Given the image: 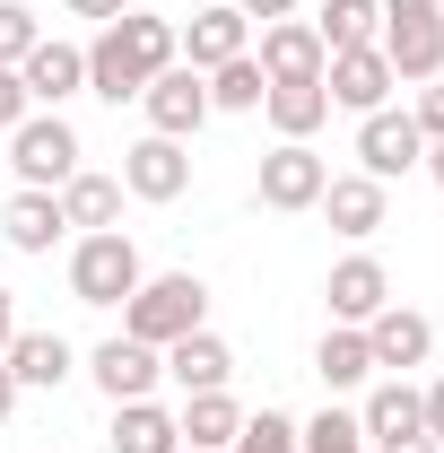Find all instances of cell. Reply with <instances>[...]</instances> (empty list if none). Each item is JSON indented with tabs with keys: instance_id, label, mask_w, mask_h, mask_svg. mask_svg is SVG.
Wrapping results in <instances>:
<instances>
[{
	"instance_id": "obj_37",
	"label": "cell",
	"mask_w": 444,
	"mask_h": 453,
	"mask_svg": "<svg viewBox=\"0 0 444 453\" xmlns=\"http://www.w3.org/2000/svg\"><path fill=\"white\" fill-rule=\"evenodd\" d=\"M9 340H18V296L0 288V349H9Z\"/></svg>"
},
{
	"instance_id": "obj_23",
	"label": "cell",
	"mask_w": 444,
	"mask_h": 453,
	"mask_svg": "<svg viewBox=\"0 0 444 453\" xmlns=\"http://www.w3.org/2000/svg\"><path fill=\"white\" fill-rule=\"evenodd\" d=\"M113 453H183V427L157 401H113Z\"/></svg>"
},
{
	"instance_id": "obj_25",
	"label": "cell",
	"mask_w": 444,
	"mask_h": 453,
	"mask_svg": "<svg viewBox=\"0 0 444 453\" xmlns=\"http://www.w3.org/2000/svg\"><path fill=\"white\" fill-rule=\"evenodd\" d=\"M61 219L79 226V235H105V226L122 219V183H113V174H70V183H61Z\"/></svg>"
},
{
	"instance_id": "obj_30",
	"label": "cell",
	"mask_w": 444,
	"mask_h": 453,
	"mask_svg": "<svg viewBox=\"0 0 444 453\" xmlns=\"http://www.w3.org/2000/svg\"><path fill=\"white\" fill-rule=\"evenodd\" d=\"M226 453H296V418H287V410H262V418L235 427V445H226Z\"/></svg>"
},
{
	"instance_id": "obj_38",
	"label": "cell",
	"mask_w": 444,
	"mask_h": 453,
	"mask_svg": "<svg viewBox=\"0 0 444 453\" xmlns=\"http://www.w3.org/2000/svg\"><path fill=\"white\" fill-rule=\"evenodd\" d=\"M375 453H444V445H427V436H401V445H375Z\"/></svg>"
},
{
	"instance_id": "obj_14",
	"label": "cell",
	"mask_w": 444,
	"mask_h": 453,
	"mask_svg": "<svg viewBox=\"0 0 444 453\" xmlns=\"http://www.w3.org/2000/svg\"><path fill=\"white\" fill-rule=\"evenodd\" d=\"M323 296H332V323H375V314L392 305V280H384L375 253H348L332 280H323Z\"/></svg>"
},
{
	"instance_id": "obj_19",
	"label": "cell",
	"mask_w": 444,
	"mask_h": 453,
	"mask_svg": "<svg viewBox=\"0 0 444 453\" xmlns=\"http://www.w3.org/2000/svg\"><path fill=\"white\" fill-rule=\"evenodd\" d=\"M279 140H314L323 122H332V88L323 79H271V96H262Z\"/></svg>"
},
{
	"instance_id": "obj_33",
	"label": "cell",
	"mask_w": 444,
	"mask_h": 453,
	"mask_svg": "<svg viewBox=\"0 0 444 453\" xmlns=\"http://www.w3.org/2000/svg\"><path fill=\"white\" fill-rule=\"evenodd\" d=\"M410 122H418L427 140H444V79H427V88H418V113H410Z\"/></svg>"
},
{
	"instance_id": "obj_28",
	"label": "cell",
	"mask_w": 444,
	"mask_h": 453,
	"mask_svg": "<svg viewBox=\"0 0 444 453\" xmlns=\"http://www.w3.org/2000/svg\"><path fill=\"white\" fill-rule=\"evenodd\" d=\"M201 79H210V113H253L262 96H271V79H262V61H253V53L218 61V70H201Z\"/></svg>"
},
{
	"instance_id": "obj_16",
	"label": "cell",
	"mask_w": 444,
	"mask_h": 453,
	"mask_svg": "<svg viewBox=\"0 0 444 453\" xmlns=\"http://www.w3.org/2000/svg\"><path fill=\"white\" fill-rule=\"evenodd\" d=\"M0 366L18 375V393H53V384H70L79 357H70V340H61V332H18L9 349H0Z\"/></svg>"
},
{
	"instance_id": "obj_10",
	"label": "cell",
	"mask_w": 444,
	"mask_h": 453,
	"mask_svg": "<svg viewBox=\"0 0 444 453\" xmlns=\"http://www.w3.org/2000/svg\"><path fill=\"white\" fill-rule=\"evenodd\" d=\"M366 349H375V375H410V366H427V349H436V323L427 314H410V305H384L375 323H357Z\"/></svg>"
},
{
	"instance_id": "obj_8",
	"label": "cell",
	"mask_w": 444,
	"mask_h": 453,
	"mask_svg": "<svg viewBox=\"0 0 444 453\" xmlns=\"http://www.w3.org/2000/svg\"><path fill=\"white\" fill-rule=\"evenodd\" d=\"M323 183H332V166H323L305 140H279L271 157H262V210H314Z\"/></svg>"
},
{
	"instance_id": "obj_36",
	"label": "cell",
	"mask_w": 444,
	"mask_h": 453,
	"mask_svg": "<svg viewBox=\"0 0 444 453\" xmlns=\"http://www.w3.org/2000/svg\"><path fill=\"white\" fill-rule=\"evenodd\" d=\"M235 9H244V18H262V27H271V18H296V0H235Z\"/></svg>"
},
{
	"instance_id": "obj_27",
	"label": "cell",
	"mask_w": 444,
	"mask_h": 453,
	"mask_svg": "<svg viewBox=\"0 0 444 453\" xmlns=\"http://www.w3.org/2000/svg\"><path fill=\"white\" fill-rule=\"evenodd\" d=\"M314 35H323V53H357V44H375V35H384V0H323Z\"/></svg>"
},
{
	"instance_id": "obj_29",
	"label": "cell",
	"mask_w": 444,
	"mask_h": 453,
	"mask_svg": "<svg viewBox=\"0 0 444 453\" xmlns=\"http://www.w3.org/2000/svg\"><path fill=\"white\" fill-rule=\"evenodd\" d=\"M296 453H366V427L348 410H323L314 427H296Z\"/></svg>"
},
{
	"instance_id": "obj_4",
	"label": "cell",
	"mask_w": 444,
	"mask_h": 453,
	"mask_svg": "<svg viewBox=\"0 0 444 453\" xmlns=\"http://www.w3.org/2000/svg\"><path fill=\"white\" fill-rule=\"evenodd\" d=\"M9 166L27 192H61L70 174H79V131L61 122V113H27L18 131H9Z\"/></svg>"
},
{
	"instance_id": "obj_12",
	"label": "cell",
	"mask_w": 444,
	"mask_h": 453,
	"mask_svg": "<svg viewBox=\"0 0 444 453\" xmlns=\"http://www.w3.org/2000/svg\"><path fill=\"white\" fill-rule=\"evenodd\" d=\"M183 35V61L192 70H218V61H235V53H253L244 35H253V18L235 9V0H218V9H192V27H174Z\"/></svg>"
},
{
	"instance_id": "obj_5",
	"label": "cell",
	"mask_w": 444,
	"mask_h": 453,
	"mask_svg": "<svg viewBox=\"0 0 444 453\" xmlns=\"http://www.w3.org/2000/svg\"><path fill=\"white\" fill-rule=\"evenodd\" d=\"M140 113H149L157 140H192V131L210 122V79H201L192 61H174V70H157V79L140 88Z\"/></svg>"
},
{
	"instance_id": "obj_35",
	"label": "cell",
	"mask_w": 444,
	"mask_h": 453,
	"mask_svg": "<svg viewBox=\"0 0 444 453\" xmlns=\"http://www.w3.org/2000/svg\"><path fill=\"white\" fill-rule=\"evenodd\" d=\"M61 9H70V18H105V27H113V18H122L131 0H61Z\"/></svg>"
},
{
	"instance_id": "obj_31",
	"label": "cell",
	"mask_w": 444,
	"mask_h": 453,
	"mask_svg": "<svg viewBox=\"0 0 444 453\" xmlns=\"http://www.w3.org/2000/svg\"><path fill=\"white\" fill-rule=\"evenodd\" d=\"M44 44V27H35V9L27 0H0V70H18V61Z\"/></svg>"
},
{
	"instance_id": "obj_11",
	"label": "cell",
	"mask_w": 444,
	"mask_h": 453,
	"mask_svg": "<svg viewBox=\"0 0 444 453\" xmlns=\"http://www.w3.org/2000/svg\"><path fill=\"white\" fill-rule=\"evenodd\" d=\"M323 88H332V105H348V113H384V96L401 88V79H392V61L375 53V44H357V53L323 61Z\"/></svg>"
},
{
	"instance_id": "obj_6",
	"label": "cell",
	"mask_w": 444,
	"mask_h": 453,
	"mask_svg": "<svg viewBox=\"0 0 444 453\" xmlns=\"http://www.w3.org/2000/svg\"><path fill=\"white\" fill-rule=\"evenodd\" d=\"M418 157H427V131H418L410 113H392V105H384V113H357V166L375 174V183L410 174Z\"/></svg>"
},
{
	"instance_id": "obj_32",
	"label": "cell",
	"mask_w": 444,
	"mask_h": 453,
	"mask_svg": "<svg viewBox=\"0 0 444 453\" xmlns=\"http://www.w3.org/2000/svg\"><path fill=\"white\" fill-rule=\"evenodd\" d=\"M27 113H35V96H27V79H18V70H0V131H18Z\"/></svg>"
},
{
	"instance_id": "obj_34",
	"label": "cell",
	"mask_w": 444,
	"mask_h": 453,
	"mask_svg": "<svg viewBox=\"0 0 444 453\" xmlns=\"http://www.w3.org/2000/svg\"><path fill=\"white\" fill-rule=\"evenodd\" d=\"M418 436H427V445H444V384H427V393H418Z\"/></svg>"
},
{
	"instance_id": "obj_21",
	"label": "cell",
	"mask_w": 444,
	"mask_h": 453,
	"mask_svg": "<svg viewBox=\"0 0 444 453\" xmlns=\"http://www.w3.org/2000/svg\"><path fill=\"white\" fill-rule=\"evenodd\" d=\"M357 427H366V445H401V436H418V384L410 375H384L366 410H357Z\"/></svg>"
},
{
	"instance_id": "obj_26",
	"label": "cell",
	"mask_w": 444,
	"mask_h": 453,
	"mask_svg": "<svg viewBox=\"0 0 444 453\" xmlns=\"http://www.w3.org/2000/svg\"><path fill=\"white\" fill-rule=\"evenodd\" d=\"M140 88H149V70H140V61L122 53V35H96V44H88V96H105V105H122V96H140Z\"/></svg>"
},
{
	"instance_id": "obj_39",
	"label": "cell",
	"mask_w": 444,
	"mask_h": 453,
	"mask_svg": "<svg viewBox=\"0 0 444 453\" xmlns=\"http://www.w3.org/2000/svg\"><path fill=\"white\" fill-rule=\"evenodd\" d=\"M9 410H18V375L0 366V418H9Z\"/></svg>"
},
{
	"instance_id": "obj_3",
	"label": "cell",
	"mask_w": 444,
	"mask_h": 453,
	"mask_svg": "<svg viewBox=\"0 0 444 453\" xmlns=\"http://www.w3.org/2000/svg\"><path fill=\"white\" fill-rule=\"evenodd\" d=\"M140 280H149V271H140V244H131L122 226L79 235V253H70V296H79V305H122Z\"/></svg>"
},
{
	"instance_id": "obj_7",
	"label": "cell",
	"mask_w": 444,
	"mask_h": 453,
	"mask_svg": "<svg viewBox=\"0 0 444 453\" xmlns=\"http://www.w3.org/2000/svg\"><path fill=\"white\" fill-rule=\"evenodd\" d=\"M122 192L131 201H183L192 192V157H183V140H140V149H122Z\"/></svg>"
},
{
	"instance_id": "obj_24",
	"label": "cell",
	"mask_w": 444,
	"mask_h": 453,
	"mask_svg": "<svg viewBox=\"0 0 444 453\" xmlns=\"http://www.w3.org/2000/svg\"><path fill=\"white\" fill-rule=\"evenodd\" d=\"M183 445L192 453H226L235 445V427H244V410H235V393H183Z\"/></svg>"
},
{
	"instance_id": "obj_17",
	"label": "cell",
	"mask_w": 444,
	"mask_h": 453,
	"mask_svg": "<svg viewBox=\"0 0 444 453\" xmlns=\"http://www.w3.org/2000/svg\"><path fill=\"white\" fill-rule=\"evenodd\" d=\"M314 210L332 219V235H357V244H366V235L384 226V183H375V174H332Z\"/></svg>"
},
{
	"instance_id": "obj_15",
	"label": "cell",
	"mask_w": 444,
	"mask_h": 453,
	"mask_svg": "<svg viewBox=\"0 0 444 453\" xmlns=\"http://www.w3.org/2000/svg\"><path fill=\"white\" fill-rule=\"evenodd\" d=\"M18 79H27V96H35V113H44V105L61 113V96H79V88H88V53H79V44H53V35H44L35 53L18 61Z\"/></svg>"
},
{
	"instance_id": "obj_18",
	"label": "cell",
	"mask_w": 444,
	"mask_h": 453,
	"mask_svg": "<svg viewBox=\"0 0 444 453\" xmlns=\"http://www.w3.org/2000/svg\"><path fill=\"white\" fill-rule=\"evenodd\" d=\"M166 375L183 384V393H226V375H235V349H226V340L201 323V332H183V340L166 349Z\"/></svg>"
},
{
	"instance_id": "obj_22",
	"label": "cell",
	"mask_w": 444,
	"mask_h": 453,
	"mask_svg": "<svg viewBox=\"0 0 444 453\" xmlns=\"http://www.w3.org/2000/svg\"><path fill=\"white\" fill-rule=\"evenodd\" d=\"M314 375H323L332 393L375 384V349H366V332H357V323H332V332H323V349H314Z\"/></svg>"
},
{
	"instance_id": "obj_1",
	"label": "cell",
	"mask_w": 444,
	"mask_h": 453,
	"mask_svg": "<svg viewBox=\"0 0 444 453\" xmlns=\"http://www.w3.org/2000/svg\"><path fill=\"white\" fill-rule=\"evenodd\" d=\"M210 314V288L192 271H166V280H140L122 296V340H149V349H174L183 332H201Z\"/></svg>"
},
{
	"instance_id": "obj_13",
	"label": "cell",
	"mask_w": 444,
	"mask_h": 453,
	"mask_svg": "<svg viewBox=\"0 0 444 453\" xmlns=\"http://www.w3.org/2000/svg\"><path fill=\"white\" fill-rule=\"evenodd\" d=\"M262 79H323V35H314V18H271V27H262Z\"/></svg>"
},
{
	"instance_id": "obj_40",
	"label": "cell",
	"mask_w": 444,
	"mask_h": 453,
	"mask_svg": "<svg viewBox=\"0 0 444 453\" xmlns=\"http://www.w3.org/2000/svg\"><path fill=\"white\" fill-rule=\"evenodd\" d=\"M183 453H192V445H183Z\"/></svg>"
},
{
	"instance_id": "obj_9",
	"label": "cell",
	"mask_w": 444,
	"mask_h": 453,
	"mask_svg": "<svg viewBox=\"0 0 444 453\" xmlns=\"http://www.w3.org/2000/svg\"><path fill=\"white\" fill-rule=\"evenodd\" d=\"M88 375H96L105 401H149L157 375H166V349H149V340H105V349L88 357Z\"/></svg>"
},
{
	"instance_id": "obj_2",
	"label": "cell",
	"mask_w": 444,
	"mask_h": 453,
	"mask_svg": "<svg viewBox=\"0 0 444 453\" xmlns=\"http://www.w3.org/2000/svg\"><path fill=\"white\" fill-rule=\"evenodd\" d=\"M375 53L392 61V79H444V0H384Z\"/></svg>"
},
{
	"instance_id": "obj_20",
	"label": "cell",
	"mask_w": 444,
	"mask_h": 453,
	"mask_svg": "<svg viewBox=\"0 0 444 453\" xmlns=\"http://www.w3.org/2000/svg\"><path fill=\"white\" fill-rule=\"evenodd\" d=\"M0 235H9L18 253H53L61 235H70V219H61V192H18V201L0 210Z\"/></svg>"
}]
</instances>
